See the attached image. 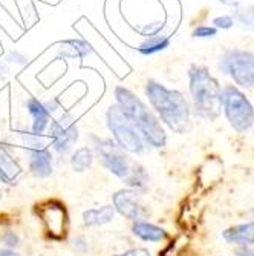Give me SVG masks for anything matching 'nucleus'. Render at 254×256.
I'll return each mask as SVG.
<instances>
[{
	"mask_svg": "<svg viewBox=\"0 0 254 256\" xmlns=\"http://www.w3.org/2000/svg\"><path fill=\"white\" fill-rule=\"evenodd\" d=\"M49 135L55 152L58 155H66L78 140V128L75 120L69 114H63L58 120L51 122Z\"/></svg>",
	"mask_w": 254,
	"mask_h": 256,
	"instance_id": "nucleus-8",
	"label": "nucleus"
},
{
	"mask_svg": "<svg viewBox=\"0 0 254 256\" xmlns=\"http://www.w3.org/2000/svg\"><path fill=\"white\" fill-rule=\"evenodd\" d=\"M115 208L112 206H104L100 208H89L83 214V220L86 226H103L113 220Z\"/></svg>",
	"mask_w": 254,
	"mask_h": 256,
	"instance_id": "nucleus-17",
	"label": "nucleus"
},
{
	"mask_svg": "<svg viewBox=\"0 0 254 256\" xmlns=\"http://www.w3.org/2000/svg\"><path fill=\"white\" fill-rule=\"evenodd\" d=\"M212 23H213L212 26H215L216 30H222V31L232 30L236 25L233 16H218L212 20Z\"/></svg>",
	"mask_w": 254,
	"mask_h": 256,
	"instance_id": "nucleus-20",
	"label": "nucleus"
},
{
	"mask_svg": "<svg viewBox=\"0 0 254 256\" xmlns=\"http://www.w3.org/2000/svg\"><path fill=\"white\" fill-rule=\"evenodd\" d=\"M189 89L192 94L193 110L196 117L215 120L219 117L222 103V88L205 66L192 64L189 68Z\"/></svg>",
	"mask_w": 254,
	"mask_h": 256,
	"instance_id": "nucleus-3",
	"label": "nucleus"
},
{
	"mask_svg": "<svg viewBox=\"0 0 254 256\" xmlns=\"http://www.w3.org/2000/svg\"><path fill=\"white\" fill-rule=\"evenodd\" d=\"M5 63L8 64H15V66H21V64H26L28 62V57L20 52V51H8L5 54V58H3Z\"/></svg>",
	"mask_w": 254,
	"mask_h": 256,
	"instance_id": "nucleus-21",
	"label": "nucleus"
},
{
	"mask_svg": "<svg viewBox=\"0 0 254 256\" xmlns=\"http://www.w3.org/2000/svg\"><path fill=\"white\" fill-rule=\"evenodd\" d=\"M141 190L136 189H123L113 195V208L120 215L132 221H141L146 218L147 212L144 206L140 202Z\"/></svg>",
	"mask_w": 254,
	"mask_h": 256,
	"instance_id": "nucleus-10",
	"label": "nucleus"
},
{
	"mask_svg": "<svg viewBox=\"0 0 254 256\" xmlns=\"http://www.w3.org/2000/svg\"><path fill=\"white\" fill-rule=\"evenodd\" d=\"M219 4H222V5H225V6H239V2L241 0H218Z\"/></svg>",
	"mask_w": 254,
	"mask_h": 256,
	"instance_id": "nucleus-28",
	"label": "nucleus"
},
{
	"mask_svg": "<svg viewBox=\"0 0 254 256\" xmlns=\"http://www.w3.org/2000/svg\"><path fill=\"white\" fill-rule=\"evenodd\" d=\"M0 198H2V192H0Z\"/></svg>",
	"mask_w": 254,
	"mask_h": 256,
	"instance_id": "nucleus-30",
	"label": "nucleus"
},
{
	"mask_svg": "<svg viewBox=\"0 0 254 256\" xmlns=\"http://www.w3.org/2000/svg\"><path fill=\"white\" fill-rule=\"evenodd\" d=\"M9 76V64L5 63L3 60H0V82L6 80Z\"/></svg>",
	"mask_w": 254,
	"mask_h": 256,
	"instance_id": "nucleus-25",
	"label": "nucleus"
},
{
	"mask_svg": "<svg viewBox=\"0 0 254 256\" xmlns=\"http://www.w3.org/2000/svg\"><path fill=\"white\" fill-rule=\"evenodd\" d=\"M221 103L225 117L236 132L244 134L254 126V108L241 89L228 84L222 89Z\"/></svg>",
	"mask_w": 254,
	"mask_h": 256,
	"instance_id": "nucleus-4",
	"label": "nucleus"
},
{
	"mask_svg": "<svg viewBox=\"0 0 254 256\" xmlns=\"http://www.w3.org/2000/svg\"><path fill=\"white\" fill-rule=\"evenodd\" d=\"M236 256H254V248L250 247H239L236 250Z\"/></svg>",
	"mask_w": 254,
	"mask_h": 256,
	"instance_id": "nucleus-26",
	"label": "nucleus"
},
{
	"mask_svg": "<svg viewBox=\"0 0 254 256\" xmlns=\"http://www.w3.org/2000/svg\"><path fill=\"white\" fill-rule=\"evenodd\" d=\"M44 106H46V109H48L51 114H54V112L58 109V103H57L55 100H49V102H46V103H44Z\"/></svg>",
	"mask_w": 254,
	"mask_h": 256,
	"instance_id": "nucleus-27",
	"label": "nucleus"
},
{
	"mask_svg": "<svg viewBox=\"0 0 254 256\" xmlns=\"http://www.w3.org/2000/svg\"><path fill=\"white\" fill-rule=\"evenodd\" d=\"M233 18L244 31H254V5L236 6Z\"/></svg>",
	"mask_w": 254,
	"mask_h": 256,
	"instance_id": "nucleus-19",
	"label": "nucleus"
},
{
	"mask_svg": "<svg viewBox=\"0 0 254 256\" xmlns=\"http://www.w3.org/2000/svg\"><path fill=\"white\" fill-rule=\"evenodd\" d=\"M106 123L109 130L112 132L113 142L117 143L124 152L129 154H143L146 149V143L138 134L127 115L121 110L118 104H112L106 112Z\"/></svg>",
	"mask_w": 254,
	"mask_h": 256,
	"instance_id": "nucleus-5",
	"label": "nucleus"
},
{
	"mask_svg": "<svg viewBox=\"0 0 254 256\" xmlns=\"http://www.w3.org/2000/svg\"><path fill=\"white\" fill-rule=\"evenodd\" d=\"M94 54L92 44L86 40L80 38H69L58 43V57L60 58H71V60H83Z\"/></svg>",
	"mask_w": 254,
	"mask_h": 256,
	"instance_id": "nucleus-12",
	"label": "nucleus"
},
{
	"mask_svg": "<svg viewBox=\"0 0 254 256\" xmlns=\"http://www.w3.org/2000/svg\"><path fill=\"white\" fill-rule=\"evenodd\" d=\"M117 256H152V254L147 248H130L121 254H117Z\"/></svg>",
	"mask_w": 254,
	"mask_h": 256,
	"instance_id": "nucleus-24",
	"label": "nucleus"
},
{
	"mask_svg": "<svg viewBox=\"0 0 254 256\" xmlns=\"http://www.w3.org/2000/svg\"><path fill=\"white\" fill-rule=\"evenodd\" d=\"M132 234L147 242H161L167 238V232L155 224L146 221H135L132 226Z\"/></svg>",
	"mask_w": 254,
	"mask_h": 256,
	"instance_id": "nucleus-14",
	"label": "nucleus"
},
{
	"mask_svg": "<svg viewBox=\"0 0 254 256\" xmlns=\"http://www.w3.org/2000/svg\"><path fill=\"white\" fill-rule=\"evenodd\" d=\"M219 71L245 89H254V54L245 50H228L218 63Z\"/></svg>",
	"mask_w": 254,
	"mask_h": 256,
	"instance_id": "nucleus-6",
	"label": "nucleus"
},
{
	"mask_svg": "<svg viewBox=\"0 0 254 256\" xmlns=\"http://www.w3.org/2000/svg\"><path fill=\"white\" fill-rule=\"evenodd\" d=\"M192 36L195 38H212L218 36V30L215 26H207V25H201L198 28L193 30Z\"/></svg>",
	"mask_w": 254,
	"mask_h": 256,
	"instance_id": "nucleus-22",
	"label": "nucleus"
},
{
	"mask_svg": "<svg viewBox=\"0 0 254 256\" xmlns=\"http://www.w3.org/2000/svg\"><path fill=\"white\" fill-rule=\"evenodd\" d=\"M144 90L150 106L159 115V122L176 134H186L190 129L192 108L179 90L169 89L153 78L147 80Z\"/></svg>",
	"mask_w": 254,
	"mask_h": 256,
	"instance_id": "nucleus-1",
	"label": "nucleus"
},
{
	"mask_svg": "<svg viewBox=\"0 0 254 256\" xmlns=\"http://www.w3.org/2000/svg\"><path fill=\"white\" fill-rule=\"evenodd\" d=\"M92 140H94V149L101 161V164L109 172L117 175L120 180L126 182L138 164H133L129 160V156L126 155V152L115 143L113 140L97 138V136H92Z\"/></svg>",
	"mask_w": 254,
	"mask_h": 256,
	"instance_id": "nucleus-7",
	"label": "nucleus"
},
{
	"mask_svg": "<svg viewBox=\"0 0 254 256\" xmlns=\"http://www.w3.org/2000/svg\"><path fill=\"white\" fill-rule=\"evenodd\" d=\"M113 94L117 104L127 115V118L141 135L144 143L158 149L164 148L167 143V134L159 118L144 104V102L124 86H117Z\"/></svg>",
	"mask_w": 254,
	"mask_h": 256,
	"instance_id": "nucleus-2",
	"label": "nucleus"
},
{
	"mask_svg": "<svg viewBox=\"0 0 254 256\" xmlns=\"http://www.w3.org/2000/svg\"><path fill=\"white\" fill-rule=\"evenodd\" d=\"M26 109L32 118V134L43 135L51 124V112L46 109L44 103L37 100L35 97H29L26 102Z\"/></svg>",
	"mask_w": 254,
	"mask_h": 256,
	"instance_id": "nucleus-11",
	"label": "nucleus"
},
{
	"mask_svg": "<svg viewBox=\"0 0 254 256\" xmlns=\"http://www.w3.org/2000/svg\"><path fill=\"white\" fill-rule=\"evenodd\" d=\"M222 238L228 244H236L239 247H250L254 244V221L228 227L222 232Z\"/></svg>",
	"mask_w": 254,
	"mask_h": 256,
	"instance_id": "nucleus-13",
	"label": "nucleus"
},
{
	"mask_svg": "<svg viewBox=\"0 0 254 256\" xmlns=\"http://www.w3.org/2000/svg\"><path fill=\"white\" fill-rule=\"evenodd\" d=\"M2 241L8 246V247H15L18 244V236L14 234V232H6V234L2 236Z\"/></svg>",
	"mask_w": 254,
	"mask_h": 256,
	"instance_id": "nucleus-23",
	"label": "nucleus"
},
{
	"mask_svg": "<svg viewBox=\"0 0 254 256\" xmlns=\"http://www.w3.org/2000/svg\"><path fill=\"white\" fill-rule=\"evenodd\" d=\"M41 135L29 134V170L37 178H46L52 174V155L41 142Z\"/></svg>",
	"mask_w": 254,
	"mask_h": 256,
	"instance_id": "nucleus-9",
	"label": "nucleus"
},
{
	"mask_svg": "<svg viewBox=\"0 0 254 256\" xmlns=\"http://www.w3.org/2000/svg\"><path fill=\"white\" fill-rule=\"evenodd\" d=\"M0 256H18V254L12 250H0Z\"/></svg>",
	"mask_w": 254,
	"mask_h": 256,
	"instance_id": "nucleus-29",
	"label": "nucleus"
},
{
	"mask_svg": "<svg viewBox=\"0 0 254 256\" xmlns=\"http://www.w3.org/2000/svg\"><path fill=\"white\" fill-rule=\"evenodd\" d=\"M170 43H172L170 36H163V34L150 36V37H146L140 43V46H138V52L144 57H150V56L164 52L166 50H169Z\"/></svg>",
	"mask_w": 254,
	"mask_h": 256,
	"instance_id": "nucleus-15",
	"label": "nucleus"
},
{
	"mask_svg": "<svg viewBox=\"0 0 254 256\" xmlns=\"http://www.w3.org/2000/svg\"><path fill=\"white\" fill-rule=\"evenodd\" d=\"M94 158H95V154L90 148H80L72 154L71 166L75 172H84L86 169L92 166Z\"/></svg>",
	"mask_w": 254,
	"mask_h": 256,
	"instance_id": "nucleus-18",
	"label": "nucleus"
},
{
	"mask_svg": "<svg viewBox=\"0 0 254 256\" xmlns=\"http://www.w3.org/2000/svg\"><path fill=\"white\" fill-rule=\"evenodd\" d=\"M20 168L14 161V158L8 154V150L0 144V181L6 184H14L20 175Z\"/></svg>",
	"mask_w": 254,
	"mask_h": 256,
	"instance_id": "nucleus-16",
	"label": "nucleus"
}]
</instances>
